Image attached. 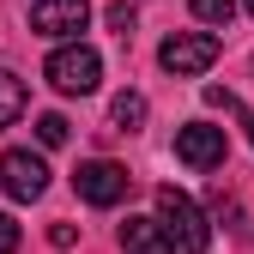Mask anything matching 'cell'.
I'll return each mask as SVG.
<instances>
[{"label":"cell","instance_id":"1","mask_svg":"<svg viewBox=\"0 0 254 254\" xmlns=\"http://www.w3.org/2000/svg\"><path fill=\"white\" fill-rule=\"evenodd\" d=\"M157 224L176 242V254H212V224L182 188H157Z\"/></svg>","mask_w":254,"mask_h":254},{"label":"cell","instance_id":"2","mask_svg":"<svg viewBox=\"0 0 254 254\" xmlns=\"http://www.w3.org/2000/svg\"><path fill=\"white\" fill-rule=\"evenodd\" d=\"M43 73H49V85L61 97H85V91H97V79H103V55L91 43H61Z\"/></svg>","mask_w":254,"mask_h":254},{"label":"cell","instance_id":"3","mask_svg":"<svg viewBox=\"0 0 254 254\" xmlns=\"http://www.w3.org/2000/svg\"><path fill=\"white\" fill-rule=\"evenodd\" d=\"M218 43L212 30H176V37H164V49H157V61H164V73H176V79H194V73H206L212 61H218Z\"/></svg>","mask_w":254,"mask_h":254},{"label":"cell","instance_id":"4","mask_svg":"<svg viewBox=\"0 0 254 254\" xmlns=\"http://www.w3.org/2000/svg\"><path fill=\"white\" fill-rule=\"evenodd\" d=\"M73 188H79V200H85V206H121V200H127V188H133V176H127L115 157H91V164H79Z\"/></svg>","mask_w":254,"mask_h":254},{"label":"cell","instance_id":"5","mask_svg":"<svg viewBox=\"0 0 254 254\" xmlns=\"http://www.w3.org/2000/svg\"><path fill=\"white\" fill-rule=\"evenodd\" d=\"M224 127H206V121H188V127H176V157L188 170H218L224 164Z\"/></svg>","mask_w":254,"mask_h":254},{"label":"cell","instance_id":"6","mask_svg":"<svg viewBox=\"0 0 254 254\" xmlns=\"http://www.w3.org/2000/svg\"><path fill=\"white\" fill-rule=\"evenodd\" d=\"M91 18V0H30V30L37 37H79Z\"/></svg>","mask_w":254,"mask_h":254},{"label":"cell","instance_id":"7","mask_svg":"<svg viewBox=\"0 0 254 254\" xmlns=\"http://www.w3.org/2000/svg\"><path fill=\"white\" fill-rule=\"evenodd\" d=\"M0 188H6L12 200H43V188H49V164H43L37 151L18 145V151L0 157Z\"/></svg>","mask_w":254,"mask_h":254},{"label":"cell","instance_id":"8","mask_svg":"<svg viewBox=\"0 0 254 254\" xmlns=\"http://www.w3.org/2000/svg\"><path fill=\"white\" fill-rule=\"evenodd\" d=\"M121 248L127 254H176V242L164 236L157 218H127V224H121Z\"/></svg>","mask_w":254,"mask_h":254},{"label":"cell","instance_id":"9","mask_svg":"<svg viewBox=\"0 0 254 254\" xmlns=\"http://www.w3.org/2000/svg\"><path fill=\"white\" fill-rule=\"evenodd\" d=\"M109 121L121 127V133H139V127H145V97H139V91H121V97L109 103Z\"/></svg>","mask_w":254,"mask_h":254},{"label":"cell","instance_id":"10","mask_svg":"<svg viewBox=\"0 0 254 254\" xmlns=\"http://www.w3.org/2000/svg\"><path fill=\"white\" fill-rule=\"evenodd\" d=\"M18 115H24V79L0 67V127H12Z\"/></svg>","mask_w":254,"mask_h":254},{"label":"cell","instance_id":"11","mask_svg":"<svg viewBox=\"0 0 254 254\" xmlns=\"http://www.w3.org/2000/svg\"><path fill=\"white\" fill-rule=\"evenodd\" d=\"M188 6H194V18H200V24H218V30L236 18V0H188Z\"/></svg>","mask_w":254,"mask_h":254},{"label":"cell","instance_id":"12","mask_svg":"<svg viewBox=\"0 0 254 254\" xmlns=\"http://www.w3.org/2000/svg\"><path fill=\"white\" fill-rule=\"evenodd\" d=\"M37 139L43 145H67V115H37Z\"/></svg>","mask_w":254,"mask_h":254},{"label":"cell","instance_id":"13","mask_svg":"<svg viewBox=\"0 0 254 254\" xmlns=\"http://www.w3.org/2000/svg\"><path fill=\"white\" fill-rule=\"evenodd\" d=\"M12 248H18V224H12L6 212H0V254H12Z\"/></svg>","mask_w":254,"mask_h":254},{"label":"cell","instance_id":"14","mask_svg":"<svg viewBox=\"0 0 254 254\" xmlns=\"http://www.w3.org/2000/svg\"><path fill=\"white\" fill-rule=\"evenodd\" d=\"M109 24L127 37V30H133V6H127V0H121V6H109Z\"/></svg>","mask_w":254,"mask_h":254},{"label":"cell","instance_id":"15","mask_svg":"<svg viewBox=\"0 0 254 254\" xmlns=\"http://www.w3.org/2000/svg\"><path fill=\"white\" fill-rule=\"evenodd\" d=\"M206 103H212V109H236V97H230L224 85H206Z\"/></svg>","mask_w":254,"mask_h":254},{"label":"cell","instance_id":"16","mask_svg":"<svg viewBox=\"0 0 254 254\" xmlns=\"http://www.w3.org/2000/svg\"><path fill=\"white\" fill-rule=\"evenodd\" d=\"M248 139H254V115H248Z\"/></svg>","mask_w":254,"mask_h":254},{"label":"cell","instance_id":"17","mask_svg":"<svg viewBox=\"0 0 254 254\" xmlns=\"http://www.w3.org/2000/svg\"><path fill=\"white\" fill-rule=\"evenodd\" d=\"M248 12H254V0H248Z\"/></svg>","mask_w":254,"mask_h":254}]
</instances>
